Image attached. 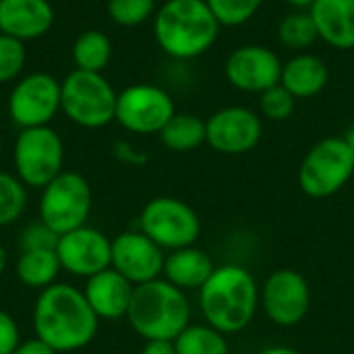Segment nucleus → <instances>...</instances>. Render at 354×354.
Listing matches in <instances>:
<instances>
[{"label":"nucleus","instance_id":"f257e3e1","mask_svg":"<svg viewBox=\"0 0 354 354\" xmlns=\"http://www.w3.org/2000/svg\"><path fill=\"white\" fill-rule=\"evenodd\" d=\"M100 319L83 290L71 284L44 288L33 307L35 338L56 353H75L93 342Z\"/></svg>","mask_w":354,"mask_h":354},{"label":"nucleus","instance_id":"f03ea898","mask_svg":"<svg viewBox=\"0 0 354 354\" xmlns=\"http://www.w3.org/2000/svg\"><path fill=\"white\" fill-rule=\"evenodd\" d=\"M199 307L207 326L224 336L239 334L255 319L259 286L247 268L236 263L220 266L199 288Z\"/></svg>","mask_w":354,"mask_h":354},{"label":"nucleus","instance_id":"7ed1b4c3","mask_svg":"<svg viewBox=\"0 0 354 354\" xmlns=\"http://www.w3.org/2000/svg\"><path fill=\"white\" fill-rule=\"evenodd\" d=\"M222 25L205 0H166L153 15V37L164 54L191 60L205 54Z\"/></svg>","mask_w":354,"mask_h":354},{"label":"nucleus","instance_id":"20e7f679","mask_svg":"<svg viewBox=\"0 0 354 354\" xmlns=\"http://www.w3.org/2000/svg\"><path fill=\"white\" fill-rule=\"evenodd\" d=\"M127 322L145 342H174L191 322V305L180 288L172 286L164 278H158L135 286Z\"/></svg>","mask_w":354,"mask_h":354},{"label":"nucleus","instance_id":"39448f33","mask_svg":"<svg viewBox=\"0 0 354 354\" xmlns=\"http://www.w3.org/2000/svg\"><path fill=\"white\" fill-rule=\"evenodd\" d=\"M118 91L102 73L75 68L60 81V112L83 129H102L116 116Z\"/></svg>","mask_w":354,"mask_h":354},{"label":"nucleus","instance_id":"423d86ee","mask_svg":"<svg viewBox=\"0 0 354 354\" xmlns=\"http://www.w3.org/2000/svg\"><path fill=\"white\" fill-rule=\"evenodd\" d=\"M354 174V151L344 137L317 141L301 162L299 187L311 199L336 195Z\"/></svg>","mask_w":354,"mask_h":354},{"label":"nucleus","instance_id":"0eeeda50","mask_svg":"<svg viewBox=\"0 0 354 354\" xmlns=\"http://www.w3.org/2000/svg\"><path fill=\"white\" fill-rule=\"evenodd\" d=\"M12 162L17 178L31 189L52 183L64 164V143L52 127L21 129L15 139Z\"/></svg>","mask_w":354,"mask_h":354},{"label":"nucleus","instance_id":"6e6552de","mask_svg":"<svg viewBox=\"0 0 354 354\" xmlns=\"http://www.w3.org/2000/svg\"><path fill=\"white\" fill-rule=\"evenodd\" d=\"M89 212L91 187L79 172L62 170L41 189L39 222H44L58 236L85 226Z\"/></svg>","mask_w":354,"mask_h":354},{"label":"nucleus","instance_id":"1a4fd4ad","mask_svg":"<svg viewBox=\"0 0 354 354\" xmlns=\"http://www.w3.org/2000/svg\"><path fill=\"white\" fill-rule=\"evenodd\" d=\"M139 230L158 247L176 251L193 247L201 234L197 212L176 197H156L139 214Z\"/></svg>","mask_w":354,"mask_h":354},{"label":"nucleus","instance_id":"9d476101","mask_svg":"<svg viewBox=\"0 0 354 354\" xmlns=\"http://www.w3.org/2000/svg\"><path fill=\"white\" fill-rule=\"evenodd\" d=\"M176 114L172 95L151 83H135L118 91L114 120L135 135H160Z\"/></svg>","mask_w":354,"mask_h":354},{"label":"nucleus","instance_id":"9b49d317","mask_svg":"<svg viewBox=\"0 0 354 354\" xmlns=\"http://www.w3.org/2000/svg\"><path fill=\"white\" fill-rule=\"evenodd\" d=\"M6 108L12 124L19 129L50 127L60 112V81L41 71L17 79Z\"/></svg>","mask_w":354,"mask_h":354},{"label":"nucleus","instance_id":"f8f14e48","mask_svg":"<svg viewBox=\"0 0 354 354\" xmlns=\"http://www.w3.org/2000/svg\"><path fill=\"white\" fill-rule=\"evenodd\" d=\"M259 305L276 326L295 328L311 309L309 282L297 270H276L259 288Z\"/></svg>","mask_w":354,"mask_h":354},{"label":"nucleus","instance_id":"ddd939ff","mask_svg":"<svg viewBox=\"0 0 354 354\" xmlns=\"http://www.w3.org/2000/svg\"><path fill=\"white\" fill-rule=\"evenodd\" d=\"M263 135L259 114L245 106H228L205 120V143L224 156H241L257 147Z\"/></svg>","mask_w":354,"mask_h":354},{"label":"nucleus","instance_id":"4468645a","mask_svg":"<svg viewBox=\"0 0 354 354\" xmlns=\"http://www.w3.org/2000/svg\"><path fill=\"white\" fill-rule=\"evenodd\" d=\"M282 60L278 54L261 44H245L232 50L224 64L228 83L245 93H263L280 85Z\"/></svg>","mask_w":354,"mask_h":354},{"label":"nucleus","instance_id":"2eb2a0df","mask_svg":"<svg viewBox=\"0 0 354 354\" xmlns=\"http://www.w3.org/2000/svg\"><path fill=\"white\" fill-rule=\"evenodd\" d=\"M164 261V249L141 230L120 232L116 239H112L110 268L124 276L133 286L162 278Z\"/></svg>","mask_w":354,"mask_h":354},{"label":"nucleus","instance_id":"dca6fc26","mask_svg":"<svg viewBox=\"0 0 354 354\" xmlns=\"http://www.w3.org/2000/svg\"><path fill=\"white\" fill-rule=\"evenodd\" d=\"M56 255L64 272L87 280L110 268L112 241L95 228L81 226L58 236Z\"/></svg>","mask_w":354,"mask_h":354},{"label":"nucleus","instance_id":"f3484780","mask_svg":"<svg viewBox=\"0 0 354 354\" xmlns=\"http://www.w3.org/2000/svg\"><path fill=\"white\" fill-rule=\"evenodd\" d=\"M54 17L48 0H0V33L21 41L44 37L54 25Z\"/></svg>","mask_w":354,"mask_h":354},{"label":"nucleus","instance_id":"a211bd4d","mask_svg":"<svg viewBox=\"0 0 354 354\" xmlns=\"http://www.w3.org/2000/svg\"><path fill=\"white\" fill-rule=\"evenodd\" d=\"M135 286L120 276L116 270L108 268L91 278H87L83 295L97 315V319H120L127 317Z\"/></svg>","mask_w":354,"mask_h":354},{"label":"nucleus","instance_id":"6ab92c4d","mask_svg":"<svg viewBox=\"0 0 354 354\" xmlns=\"http://www.w3.org/2000/svg\"><path fill=\"white\" fill-rule=\"evenodd\" d=\"M309 15L322 41L336 50H354V0H315Z\"/></svg>","mask_w":354,"mask_h":354},{"label":"nucleus","instance_id":"aec40b11","mask_svg":"<svg viewBox=\"0 0 354 354\" xmlns=\"http://www.w3.org/2000/svg\"><path fill=\"white\" fill-rule=\"evenodd\" d=\"M330 81V68L317 54L299 52L282 64L280 85L286 87L297 100L315 97L326 89Z\"/></svg>","mask_w":354,"mask_h":354},{"label":"nucleus","instance_id":"412c9836","mask_svg":"<svg viewBox=\"0 0 354 354\" xmlns=\"http://www.w3.org/2000/svg\"><path fill=\"white\" fill-rule=\"evenodd\" d=\"M214 270L216 266L212 257L193 245V247L170 251V255H166L162 276L172 286L185 292V290H199L212 278Z\"/></svg>","mask_w":354,"mask_h":354},{"label":"nucleus","instance_id":"4be33fe9","mask_svg":"<svg viewBox=\"0 0 354 354\" xmlns=\"http://www.w3.org/2000/svg\"><path fill=\"white\" fill-rule=\"evenodd\" d=\"M62 266L56 255V249H41V251H21L17 259V278L27 288H48L56 284V276L60 274Z\"/></svg>","mask_w":354,"mask_h":354},{"label":"nucleus","instance_id":"5701e85b","mask_svg":"<svg viewBox=\"0 0 354 354\" xmlns=\"http://www.w3.org/2000/svg\"><path fill=\"white\" fill-rule=\"evenodd\" d=\"M160 139L170 151H193L205 143V120L195 114L176 112L160 131Z\"/></svg>","mask_w":354,"mask_h":354},{"label":"nucleus","instance_id":"b1692460","mask_svg":"<svg viewBox=\"0 0 354 354\" xmlns=\"http://www.w3.org/2000/svg\"><path fill=\"white\" fill-rule=\"evenodd\" d=\"M112 60V41L104 31L87 29L73 44V62L79 71L104 73Z\"/></svg>","mask_w":354,"mask_h":354},{"label":"nucleus","instance_id":"393cba45","mask_svg":"<svg viewBox=\"0 0 354 354\" xmlns=\"http://www.w3.org/2000/svg\"><path fill=\"white\" fill-rule=\"evenodd\" d=\"M174 348L176 354H230L226 336L207 324H189L174 340Z\"/></svg>","mask_w":354,"mask_h":354},{"label":"nucleus","instance_id":"a878e982","mask_svg":"<svg viewBox=\"0 0 354 354\" xmlns=\"http://www.w3.org/2000/svg\"><path fill=\"white\" fill-rule=\"evenodd\" d=\"M278 39L284 48H288L297 54L307 52V48H311L319 39L317 27H315L309 10H295V12L286 15L278 25Z\"/></svg>","mask_w":354,"mask_h":354},{"label":"nucleus","instance_id":"bb28decb","mask_svg":"<svg viewBox=\"0 0 354 354\" xmlns=\"http://www.w3.org/2000/svg\"><path fill=\"white\" fill-rule=\"evenodd\" d=\"M27 205L25 185L8 172L0 170V228L17 222Z\"/></svg>","mask_w":354,"mask_h":354},{"label":"nucleus","instance_id":"cd10ccee","mask_svg":"<svg viewBox=\"0 0 354 354\" xmlns=\"http://www.w3.org/2000/svg\"><path fill=\"white\" fill-rule=\"evenodd\" d=\"M222 27H241L249 23L263 0H205Z\"/></svg>","mask_w":354,"mask_h":354},{"label":"nucleus","instance_id":"c85d7f7f","mask_svg":"<svg viewBox=\"0 0 354 354\" xmlns=\"http://www.w3.org/2000/svg\"><path fill=\"white\" fill-rule=\"evenodd\" d=\"M156 15V0H108V17L120 27H137Z\"/></svg>","mask_w":354,"mask_h":354},{"label":"nucleus","instance_id":"c756f323","mask_svg":"<svg viewBox=\"0 0 354 354\" xmlns=\"http://www.w3.org/2000/svg\"><path fill=\"white\" fill-rule=\"evenodd\" d=\"M27 62L25 41L0 33V85L21 77Z\"/></svg>","mask_w":354,"mask_h":354},{"label":"nucleus","instance_id":"7c9ffc66","mask_svg":"<svg viewBox=\"0 0 354 354\" xmlns=\"http://www.w3.org/2000/svg\"><path fill=\"white\" fill-rule=\"evenodd\" d=\"M295 104H297V97L282 85H274L272 89H268L259 95L261 114L276 122L290 118V114L295 112Z\"/></svg>","mask_w":354,"mask_h":354},{"label":"nucleus","instance_id":"2f4dec72","mask_svg":"<svg viewBox=\"0 0 354 354\" xmlns=\"http://www.w3.org/2000/svg\"><path fill=\"white\" fill-rule=\"evenodd\" d=\"M21 251H41V249H56L58 234L50 230L44 222L29 224L21 232Z\"/></svg>","mask_w":354,"mask_h":354},{"label":"nucleus","instance_id":"473e14b6","mask_svg":"<svg viewBox=\"0 0 354 354\" xmlns=\"http://www.w3.org/2000/svg\"><path fill=\"white\" fill-rule=\"evenodd\" d=\"M19 344H21V336L15 319L0 309V354H12Z\"/></svg>","mask_w":354,"mask_h":354},{"label":"nucleus","instance_id":"72a5a7b5","mask_svg":"<svg viewBox=\"0 0 354 354\" xmlns=\"http://www.w3.org/2000/svg\"><path fill=\"white\" fill-rule=\"evenodd\" d=\"M12 354H58L56 351H52L48 344H44L41 340H37V338H31V340H27V342H21L19 346H17V351Z\"/></svg>","mask_w":354,"mask_h":354},{"label":"nucleus","instance_id":"f704fd0d","mask_svg":"<svg viewBox=\"0 0 354 354\" xmlns=\"http://www.w3.org/2000/svg\"><path fill=\"white\" fill-rule=\"evenodd\" d=\"M141 354H176L172 340H147Z\"/></svg>","mask_w":354,"mask_h":354},{"label":"nucleus","instance_id":"c9c22d12","mask_svg":"<svg viewBox=\"0 0 354 354\" xmlns=\"http://www.w3.org/2000/svg\"><path fill=\"white\" fill-rule=\"evenodd\" d=\"M259 354H301L299 351L290 348V346H270L266 351H261Z\"/></svg>","mask_w":354,"mask_h":354},{"label":"nucleus","instance_id":"e433bc0d","mask_svg":"<svg viewBox=\"0 0 354 354\" xmlns=\"http://www.w3.org/2000/svg\"><path fill=\"white\" fill-rule=\"evenodd\" d=\"M284 2L290 4V6H295L297 10H309L315 0H284Z\"/></svg>","mask_w":354,"mask_h":354},{"label":"nucleus","instance_id":"4c0bfd02","mask_svg":"<svg viewBox=\"0 0 354 354\" xmlns=\"http://www.w3.org/2000/svg\"><path fill=\"white\" fill-rule=\"evenodd\" d=\"M6 263H8V255H6L4 247H0V276H2L4 270H6Z\"/></svg>","mask_w":354,"mask_h":354},{"label":"nucleus","instance_id":"58836bf2","mask_svg":"<svg viewBox=\"0 0 354 354\" xmlns=\"http://www.w3.org/2000/svg\"><path fill=\"white\" fill-rule=\"evenodd\" d=\"M344 139H346V143H348V145L353 147V151H354V124L351 127V129H348V131H346Z\"/></svg>","mask_w":354,"mask_h":354},{"label":"nucleus","instance_id":"ea45409f","mask_svg":"<svg viewBox=\"0 0 354 354\" xmlns=\"http://www.w3.org/2000/svg\"><path fill=\"white\" fill-rule=\"evenodd\" d=\"M0 158H2V141H0Z\"/></svg>","mask_w":354,"mask_h":354}]
</instances>
